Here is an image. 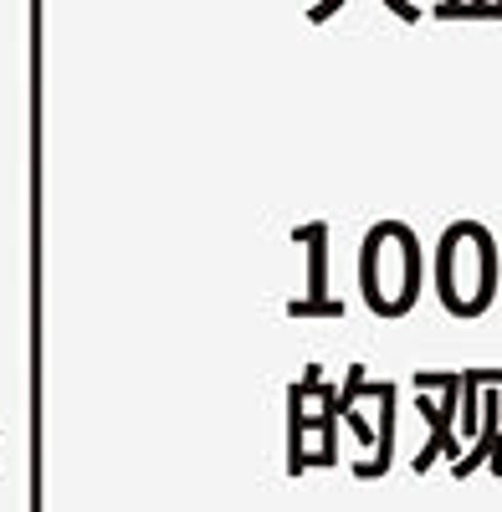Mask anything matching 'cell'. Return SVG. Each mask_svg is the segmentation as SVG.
I'll return each instance as SVG.
<instances>
[]
</instances>
